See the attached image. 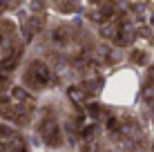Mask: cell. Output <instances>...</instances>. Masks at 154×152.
<instances>
[{
    "instance_id": "cell-1",
    "label": "cell",
    "mask_w": 154,
    "mask_h": 152,
    "mask_svg": "<svg viewBox=\"0 0 154 152\" xmlns=\"http://www.w3.org/2000/svg\"><path fill=\"white\" fill-rule=\"evenodd\" d=\"M27 78L29 81H34V85H38V87H45L47 83L51 81V72H49V67L45 65V63H31V67H29V72H27Z\"/></svg>"
}]
</instances>
